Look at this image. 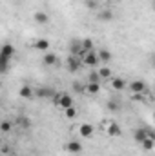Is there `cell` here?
Instances as JSON below:
<instances>
[{"instance_id":"cell-1","label":"cell","mask_w":155,"mask_h":156,"mask_svg":"<svg viewBox=\"0 0 155 156\" xmlns=\"http://www.w3.org/2000/svg\"><path fill=\"white\" fill-rule=\"evenodd\" d=\"M53 102L60 107V109H68V107H73V98L68 94V93H55L53 96Z\"/></svg>"},{"instance_id":"cell-2","label":"cell","mask_w":155,"mask_h":156,"mask_svg":"<svg viewBox=\"0 0 155 156\" xmlns=\"http://www.w3.org/2000/svg\"><path fill=\"white\" fill-rule=\"evenodd\" d=\"M130 91L131 93H135V94H142V93H146V83L142 82V80H131V83H130Z\"/></svg>"},{"instance_id":"cell-3","label":"cell","mask_w":155,"mask_h":156,"mask_svg":"<svg viewBox=\"0 0 155 156\" xmlns=\"http://www.w3.org/2000/svg\"><path fill=\"white\" fill-rule=\"evenodd\" d=\"M99 60H100V58H99V55H95L93 51H89V53L82 58V64H84V66H88V67H95V66L99 64Z\"/></svg>"},{"instance_id":"cell-4","label":"cell","mask_w":155,"mask_h":156,"mask_svg":"<svg viewBox=\"0 0 155 156\" xmlns=\"http://www.w3.org/2000/svg\"><path fill=\"white\" fill-rule=\"evenodd\" d=\"M66 64H68V71H71V73H77L78 69H80V64H82V62L78 60L77 56H70Z\"/></svg>"},{"instance_id":"cell-5","label":"cell","mask_w":155,"mask_h":156,"mask_svg":"<svg viewBox=\"0 0 155 156\" xmlns=\"http://www.w3.org/2000/svg\"><path fill=\"white\" fill-rule=\"evenodd\" d=\"M78 133H80L82 138H91V136H93V125H89V123H82V125L78 127Z\"/></svg>"},{"instance_id":"cell-6","label":"cell","mask_w":155,"mask_h":156,"mask_svg":"<svg viewBox=\"0 0 155 156\" xmlns=\"http://www.w3.org/2000/svg\"><path fill=\"white\" fill-rule=\"evenodd\" d=\"M55 93L57 91H53L51 87H40L39 91H37V96H40V98H53Z\"/></svg>"},{"instance_id":"cell-7","label":"cell","mask_w":155,"mask_h":156,"mask_svg":"<svg viewBox=\"0 0 155 156\" xmlns=\"http://www.w3.org/2000/svg\"><path fill=\"white\" fill-rule=\"evenodd\" d=\"M59 62V58H57V55H53V53H46L44 56H42V64L44 66H55Z\"/></svg>"},{"instance_id":"cell-8","label":"cell","mask_w":155,"mask_h":156,"mask_svg":"<svg viewBox=\"0 0 155 156\" xmlns=\"http://www.w3.org/2000/svg\"><path fill=\"white\" fill-rule=\"evenodd\" d=\"M100 91V83L99 82H88L86 83V93L88 94H97Z\"/></svg>"},{"instance_id":"cell-9","label":"cell","mask_w":155,"mask_h":156,"mask_svg":"<svg viewBox=\"0 0 155 156\" xmlns=\"http://www.w3.org/2000/svg\"><path fill=\"white\" fill-rule=\"evenodd\" d=\"M148 136H150V134H148V129H137V131L133 133V138H135L139 144H142Z\"/></svg>"},{"instance_id":"cell-10","label":"cell","mask_w":155,"mask_h":156,"mask_svg":"<svg viewBox=\"0 0 155 156\" xmlns=\"http://www.w3.org/2000/svg\"><path fill=\"white\" fill-rule=\"evenodd\" d=\"M33 18H35L37 24H47V22H49V16H47V13H44V11H37V13L33 15Z\"/></svg>"},{"instance_id":"cell-11","label":"cell","mask_w":155,"mask_h":156,"mask_svg":"<svg viewBox=\"0 0 155 156\" xmlns=\"http://www.w3.org/2000/svg\"><path fill=\"white\" fill-rule=\"evenodd\" d=\"M66 149H68L70 153H73V154H78V153L82 151V145H80V142H77V140H71Z\"/></svg>"},{"instance_id":"cell-12","label":"cell","mask_w":155,"mask_h":156,"mask_svg":"<svg viewBox=\"0 0 155 156\" xmlns=\"http://www.w3.org/2000/svg\"><path fill=\"white\" fill-rule=\"evenodd\" d=\"M108 134L110 136H120V127L117 122H110L108 123Z\"/></svg>"},{"instance_id":"cell-13","label":"cell","mask_w":155,"mask_h":156,"mask_svg":"<svg viewBox=\"0 0 155 156\" xmlns=\"http://www.w3.org/2000/svg\"><path fill=\"white\" fill-rule=\"evenodd\" d=\"M2 56H7V58L15 56V47H13L11 44H4V47H2Z\"/></svg>"},{"instance_id":"cell-14","label":"cell","mask_w":155,"mask_h":156,"mask_svg":"<svg viewBox=\"0 0 155 156\" xmlns=\"http://www.w3.org/2000/svg\"><path fill=\"white\" fill-rule=\"evenodd\" d=\"M33 93H35V91H33L29 85H22V87H20V91H18V94H20L22 98H31V96H33Z\"/></svg>"},{"instance_id":"cell-15","label":"cell","mask_w":155,"mask_h":156,"mask_svg":"<svg viewBox=\"0 0 155 156\" xmlns=\"http://www.w3.org/2000/svg\"><path fill=\"white\" fill-rule=\"evenodd\" d=\"M112 87H113L115 91H122V89L126 87V82H124L122 78H112Z\"/></svg>"},{"instance_id":"cell-16","label":"cell","mask_w":155,"mask_h":156,"mask_svg":"<svg viewBox=\"0 0 155 156\" xmlns=\"http://www.w3.org/2000/svg\"><path fill=\"white\" fill-rule=\"evenodd\" d=\"M99 18H100L102 22H110V20H113V13H112L110 9H102V11L99 13Z\"/></svg>"},{"instance_id":"cell-17","label":"cell","mask_w":155,"mask_h":156,"mask_svg":"<svg viewBox=\"0 0 155 156\" xmlns=\"http://www.w3.org/2000/svg\"><path fill=\"white\" fill-rule=\"evenodd\" d=\"M141 145H142V149H144V151H153L155 142H153V138H150V136H148V138H146V140H144Z\"/></svg>"},{"instance_id":"cell-18","label":"cell","mask_w":155,"mask_h":156,"mask_svg":"<svg viewBox=\"0 0 155 156\" xmlns=\"http://www.w3.org/2000/svg\"><path fill=\"white\" fill-rule=\"evenodd\" d=\"M99 58L106 64V62H110V60H112V53H110L108 49H100V51H99Z\"/></svg>"},{"instance_id":"cell-19","label":"cell","mask_w":155,"mask_h":156,"mask_svg":"<svg viewBox=\"0 0 155 156\" xmlns=\"http://www.w3.org/2000/svg\"><path fill=\"white\" fill-rule=\"evenodd\" d=\"M35 49H39V51L49 49V42H47V40H37V42H35Z\"/></svg>"},{"instance_id":"cell-20","label":"cell","mask_w":155,"mask_h":156,"mask_svg":"<svg viewBox=\"0 0 155 156\" xmlns=\"http://www.w3.org/2000/svg\"><path fill=\"white\" fill-rule=\"evenodd\" d=\"M9 60H11V58H7V56H2V55H0V66H2V73H6V71H7V67H9Z\"/></svg>"},{"instance_id":"cell-21","label":"cell","mask_w":155,"mask_h":156,"mask_svg":"<svg viewBox=\"0 0 155 156\" xmlns=\"http://www.w3.org/2000/svg\"><path fill=\"white\" fill-rule=\"evenodd\" d=\"M70 51H71V55H82V44H71Z\"/></svg>"},{"instance_id":"cell-22","label":"cell","mask_w":155,"mask_h":156,"mask_svg":"<svg viewBox=\"0 0 155 156\" xmlns=\"http://www.w3.org/2000/svg\"><path fill=\"white\" fill-rule=\"evenodd\" d=\"M64 113H66V118H70V120H73V118L77 116V109H75V105H73V107L64 109Z\"/></svg>"},{"instance_id":"cell-23","label":"cell","mask_w":155,"mask_h":156,"mask_svg":"<svg viewBox=\"0 0 155 156\" xmlns=\"http://www.w3.org/2000/svg\"><path fill=\"white\" fill-rule=\"evenodd\" d=\"M99 75H100V78H112V69L110 67H100Z\"/></svg>"},{"instance_id":"cell-24","label":"cell","mask_w":155,"mask_h":156,"mask_svg":"<svg viewBox=\"0 0 155 156\" xmlns=\"http://www.w3.org/2000/svg\"><path fill=\"white\" fill-rule=\"evenodd\" d=\"M108 109H110V111H119V102L110 100V102H108Z\"/></svg>"},{"instance_id":"cell-25","label":"cell","mask_w":155,"mask_h":156,"mask_svg":"<svg viewBox=\"0 0 155 156\" xmlns=\"http://www.w3.org/2000/svg\"><path fill=\"white\" fill-rule=\"evenodd\" d=\"M0 129H2V133H7L9 129H11V122H2V125H0Z\"/></svg>"},{"instance_id":"cell-26","label":"cell","mask_w":155,"mask_h":156,"mask_svg":"<svg viewBox=\"0 0 155 156\" xmlns=\"http://www.w3.org/2000/svg\"><path fill=\"white\" fill-rule=\"evenodd\" d=\"M99 80H100V75H99V73H89L88 82H99Z\"/></svg>"},{"instance_id":"cell-27","label":"cell","mask_w":155,"mask_h":156,"mask_svg":"<svg viewBox=\"0 0 155 156\" xmlns=\"http://www.w3.org/2000/svg\"><path fill=\"white\" fill-rule=\"evenodd\" d=\"M86 7L88 9H95L97 7V0H86Z\"/></svg>"},{"instance_id":"cell-28","label":"cell","mask_w":155,"mask_h":156,"mask_svg":"<svg viewBox=\"0 0 155 156\" xmlns=\"http://www.w3.org/2000/svg\"><path fill=\"white\" fill-rule=\"evenodd\" d=\"M18 123H20V125H22V127H29V120H28V118H18Z\"/></svg>"},{"instance_id":"cell-29","label":"cell","mask_w":155,"mask_h":156,"mask_svg":"<svg viewBox=\"0 0 155 156\" xmlns=\"http://www.w3.org/2000/svg\"><path fill=\"white\" fill-rule=\"evenodd\" d=\"M153 9H155V0H153Z\"/></svg>"},{"instance_id":"cell-30","label":"cell","mask_w":155,"mask_h":156,"mask_svg":"<svg viewBox=\"0 0 155 156\" xmlns=\"http://www.w3.org/2000/svg\"><path fill=\"white\" fill-rule=\"evenodd\" d=\"M153 100H155V91H153Z\"/></svg>"},{"instance_id":"cell-31","label":"cell","mask_w":155,"mask_h":156,"mask_svg":"<svg viewBox=\"0 0 155 156\" xmlns=\"http://www.w3.org/2000/svg\"><path fill=\"white\" fill-rule=\"evenodd\" d=\"M108 2H115V0H108Z\"/></svg>"},{"instance_id":"cell-32","label":"cell","mask_w":155,"mask_h":156,"mask_svg":"<svg viewBox=\"0 0 155 156\" xmlns=\"http://www.w3.org/2000/svg\"><path fill=\"white\" fill-rule=\"evenodd\" d=\"M153 120H155V113H153Z\"/></svg>"},{"instance_id":"cell-33","label":"cell","mask_w":155,"mask_h":156,"mask_svg":"<svg viewBox=\"0 0 155 156\" xmlns=\"http://www.w3.org/2000/svg\"><path fill=\"white\" fill-rule=\"evenodd\" d=\"M4 156H7V154H4Z\"/></svg>"}]
</instances>
